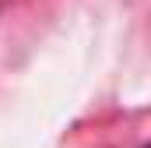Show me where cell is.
I'll list each match as a JSON object with an SVG mask.
<instances>
[]
</instances>
